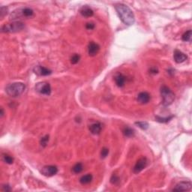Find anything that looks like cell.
<instances>
[{"mask_svg":"<svg viewBox=\"0 0 192 192\" xmlns=\"http://www.w3.org/2000/svg\"><path fill=\"white\" fill-rule=\"evenodd\" d=\"M36 92L44 96H50L51 94V86L50 84L46 82H40L35 85Z\"/></svg>","mask_w":192,"mask_h":192,"instance_id":"obj_6","label":"cell"},{"mask_svg":"<svg viewBox=\"0 0 192 192\" xmlns=\"http://www.w3.org/2000/svg\"><path fill=\"white\" fill-rule=\"evenodd\" d=\"M33 15L34 11L31 8H20V9H17L12 12L11 16H10V19L12 20H14V21H20L19 20H20V19L30 18V17H33Z\"/></svg>","mask_w":192,"mask_h":192,"instance_id":"obj_3","label":"cell"},{"mask_svg":"<svg viewBox=\"0 0 192 192\" xmlns=\"http://www.w3.org/2000/svg\"><path fill=\"white\" fill-rule=\"evenodd\" d=\"M0 111H1V113H0V114H1V117H3V116H4V110H3L2 108H1V109H0Z\"/></svg>","mask_w":192,"mask_h":192,"instance_id":"obj_31","label":"cell"},{"mask_svg":"<svg viewBox=\"0 0 192 192\" xmlns=\"http://www.w3.org/2000/svg\"><path fill=\"white\" fill-rule=\"evenodd\" d=\"M191 36H192V32L191 29L188 30L187 32H185L182 36V39L184 41H188V42H191Z\"/></svg>","mask_w":192,"mask_h":192,"instance_id":"obj_19","label":"cell"},{"mask_svg":"<svg viewBox=\"0 0 192 192\" xmlns=\"http://www.w3.org/2000/svg\"><path fill=\"white\" fill-rule=\"evenodd\" d=\"M115 8L122 23L128 26L133 25L134 23V14L129 6L124 4H117L115 6Z\"/></svg>","mask_w":192,"mask_h":192,"instance_id":"obj_1","label":"cell"},{"mask_svg":"<svg viewBox=\"0 0 192 192\" xmlns=\"http://www.w3.org/2000/svg\"><path fill=\"white\" fill-rule=\"evenodd\" d=\"M2 158H3V161H4V162H6V164H13L14 158H12L11 155H8V154H3Z\"/></svg>","mask_w":192,"mask_h":192,"instance_id":"obj_21","label":"cell"},{"mask_svg":"<svg viewBox=\"0 0 192 192\" xmlns=\"http://www.w3.org/2000/svg\"><path fill=\"white\" fill-rule=\"evenodd\" d=\"M8 8H6V7H4V6H2L1 7V9H0V17H1V18L2 19L3 17H4L6 15L8 14Z\"/></svg>","mask_w":192,"mask_h":192,"instance_id":"obj_26","label":"cell"},{"mask_svg":"<svg viewBox=\"0 0 192 192\" xmlns=\"http://www.w3.org/2000/svg\"><path fill=\"white\" fill-rule=\"evenodd\" d=\"M150 95L146 92H142L137 96V101L141 104H145L150 101Z\"/></svg>","mask_w":192,"mask_h":192,"instance_id":"obj_13","label":"cell"},{"mask_svg":"<svg viewBox=\"0 0 192 192\" xmlns=\"http://www.w3.org/2000/svg\"><path fill=\"white\" fill-rule=\"evenodd\" d=\"M80 14L82 15V16H84L85 17H92L93 14H94L93 10L90 7L87 6H83L82 8H80Z\"/></svg>","mask_w":192,"mask_h":192,"instance_id":"obj_14","label":"cell"},{"mask_svg":"<svg viewBox=\"0 0 192 192\" xmlns=\"http://www.w3.org/2000/svg\"><path fill=\"white\" fill-rule=\"evenodd\" d=\"M41 173L44 176H47V177H51V176H55L58 173V168L56 166L54 165H47L44 166L41 169Z\"/></svg>","mask_w":192,"mask_h":192,"instance_id":"obj_7","label":"cell"},{"mask_svg":"<svg viewBox=\"0 0 192 192\" xmlns=\"http://www.w3.org/2000/svg\"><path fill=\"white\" fill-rule=\"evenodd\" d=\"M172 118H173V116L167 117V118H161V117L157 116L156 119H157V121H158V122H167L170 119H171Z\"/></svg>","mask_w":192,"mask_h":192,"instance_id":"obj_28","label":"cell"},{"mask_svg":"<svg viewBox=\"0 0 192 192\" xmlns=\"http://www.w3.org/2000/svg\"><path fill=\"white\" fill-rule=\"evenodd\" d=\"M33 71L35 74L39 76H48L52 74V71L51 69L45 68L41 65H37L33 68Z\"/></svg>","mask_w":192,"mask_h":192,"instance_id":"obj_10","label":"cell"},{"mask_svg":"<svg viewBox=\"0 0 192 192\" xmlns=\"http://www.w3.org/2000/svg\"><path fill=\"white\" fill-rule=\"evenodd\" d=\"M80 56L79 54L75 53V54H74L73 56H71V64L75 65V64L78 63L80 62Z\"/></svg>","mask_w":192,"mask_h":192,"instance_id":"obj_22","label":"cell"},{"mask_svg":"<svg viewBox=\"0 0 192 192\" xmlns=\"http://www.w3.org/2000/svg\"><path fill=\"white\" fill-rule=\"evenodd\" d=\"M102 126L100 122H95V123L92 124L90 126H89V131L92 134H95V135H98L101 133V131Z\"/></svg>","mask_w":192,"mask_h":192,"instance_id":"obj_15","label":"cell"},{"mask_svg":"<svg viewBox=\"0 0 192 192\" xmlns=\"http://www.w3.org/2000/svg\"><path fill=\"white\" fill-rule=\"evenodd\" d=\"M174 59L176 63H182L188 59V56L182 51L176 50L174 53Z\"/></svg>","mask_w":192,"mask_h":192,"instance_id":"obj_11","label":"cell"},{"mask_svg":"<svg viewBox=\"0 0 192 192\" xmlns=\"http://www.w3.org/2000/svg\"><path fill=\"white\" fill-rule=\"evenodd\" d=\"M92 179H93V176L92 174H86V175L83 176L80 179V182L82 185H87V184H89V183L92 181Z\"/></svg>","mask_w":192,"mask_h":192,"instance_id":"obj_17","label":"cell"},{"mask_svg":"<svg viewBox=\"0 0 192 192\" xmlns=\"http://www.w3.org/2000/svg\"><path fill=\"white\" fill-rule=\"evenodd\" d=\"M100 51V46L94 41H91L88 46V53L90 56H95Z\"/></svg>","mask_w":192,"mask_h":192,"instance_id":"obj_12","label":"cell"},{"mask_svg":"<svg viewBox=\"0 0 192 192\" xmlns=\"http://www.w3.org/2000/svg\"><path fill=\"white\" fill-rule=\"evenodd\" d=\"M48 141H49V135H46V136L43 137L41 138L40 143H41V146L45 147L47 146V144Z\"/></svg>","mask_w":192,"mask_h":192,"instance_id":"obj_25","label":"cell"},{"mask_svg":"<svg viewBox=\"0 0 192 192\" xmlns=\"http://www.w3.org/2000/svg\"><path fill=\"white\" fill-rule=\"evenodd\" d=\"M25 89V84H23V83L17 82L8 85L6 89V91L8 96L14 97V98H16V97L21 96L24 92Z\"/></svg>","mask_w":192,"mask_h":192,"instance_id":"obj_2","label":"cell"},{"mask_svg":"<svg viewBox=\"0 0 192 192\" xmlns=\"http://www.w3.org/2000/svg\"><path fill=\"white\" fill-rule=\"evenodd\" d=\"M108 154H109V149L108 148H106V147L102 148L101 152V156L102 158H106V157L108 155Z\"/></svg>","mask_w":192,"mask_h":192,"instance_id":"obj_27","label":"cell"},{"mask_svg":"<svg viewBox=\"0 0 192 192\" xmlns=\"http://www.w3.org/2000/svg\"><path fill=\"white\" fill-rule=\"evenodd\" d=\"M2 190L4 191H11V188L10 187V186H8V185H4V186H2Z\"/></svg>","mask_w":192,"mask_h":192,"instance_id":"obj_30","label":"cell"},{"mask_svg":"<svg viewBox=\"0 0 192 192\" xmlns=\"http://www.w3.org/2000/svg\"><path fill=\"white\" fill-rule=\"evenodd\" d=\"M83 170H84V166H83L82 163H77L72 167V170L74 174H80L82 172Z\"/></svg>","mask_w":192,"mask_h":192,"instance_id":"obj_20","label":"cell"},{"mask_svg":"<svg viewBox=\"0 0 192 192\" xmlns=\"http://www.w3.org/2000/svg\"><path fill=\"white\" fill-rule=\"evenodd\" d=\"M115 79L116 84L117 85V86L119 87H123L125 84V77L122 74H118L115 76L114 77Z\"/></svg>","mask_w":192,"mask_h":192,"instance_id":"obj_16","label":"cell"},{"mask_svg":"<svg viewBox=\"0 0 192 192\" xmlns=\"http://www.w3.org/2000/svg\"><path fill=\"white\" fill-rule=\"evenodd\" d=\"M122 133L127 137H131L134 136V131L129 127H125L122 130Z\"/></svg>","mask_w":192,"mask_h":192,"instance_id":"obj_18","label":"cell"},{"mask_svg":"<svg viewBox=\"0 0 192 192\" xmlns=\"http://www.w3.org/2000/svg\"><path fill=\"white\" fill-rule=\"evenodd\" d=\"M161 95L162 97V103L164 106L171 104L175 99V95L167 86H163L161 88Z\"/></svg>","mask_w":192,"mask_h":192,"instance_id":"obj_5","label":"cell"},{"mask_svg":"<svg viewBox=\"0 0 192 192\" xmlns=\"http://www.w3.org/2000/svg\"><path fill=\"white\" fill-rule=\"evenodd\" d=\"M147 163H148V161H147L146 158L143 157V158H140L139 160L137 161L135 165H134V169H133V172H134V174H139V173H141V171L146 167Z\"/></svg>","mask_w":192,"mask_h":192,"instance_id":"obj_9","label":"cell"},{"mask_svg":"<svg viewBox=\"0 0 192 192\" xmlns=\"http://www.w3.org/2000/svg\"><path fill=\"white\" fill-rule=\"evenodd\" d=\"M192 188V184L191 182H181L178 183L173 189L174 191H189Z\"/></svg>","mask_w":192,"mask_h":192,"instance_id":"obj_8","label":"cell"},{"mask_svg":"<svg viewBox=\"0 0 192 192\" xmlns=\"http://www.w3.org/2000/svg\"><path fill=\"white\" fill-rule=\"evenodd\" d=\"M86 28L89 30H92L95 28V24L93 23H87L86 24Z\"/></svg>","mask_w":192,"mask_h":192,"instance_id":"obj_29","label":"cell"},{"mask_svg":"<svg viewBox=\"0 0 192 192\" xmlns=\"http://www.w3.org/2000/svg\"><path fill=\"white\" fill-rule=\"evenodd\" d=\"M135 124L143 130H146L149 128V124L146 122H135Z\"/></svg>","mask_w":192,"mask_h":192,"instance_id":"obj_24","label":"cell"},{"mask_svg":"<svg viewBox=\"0 0 192 192\" xmlns=\"http://www.w3.org/2000/svg\"><path fill=\"white\" fill-rule=\"evenodd\" d=\"M25 28V25L21 21H14L12 23L5 24L1 28L2 32H17Z\"/></svg>","mask_w":192,"mask_h":192,"instance_id":"obj_4","label":"cell"},{"mask_svg":"<svg viewBox=\"0 0 192 192\" xmlns=\"http://www.w3.org/2000/svg\"><path fill=\"white\" fill-rule=\"evenodd\" d=\"M119 182H120V179H119V176L116 175V174H113L111 178H110V182L113 185H116H116L119 184Z\"/></svg>","mask_w":192,"mask_h":192,"instance_id":"obj_23","label":"cell"}]
</instances>
